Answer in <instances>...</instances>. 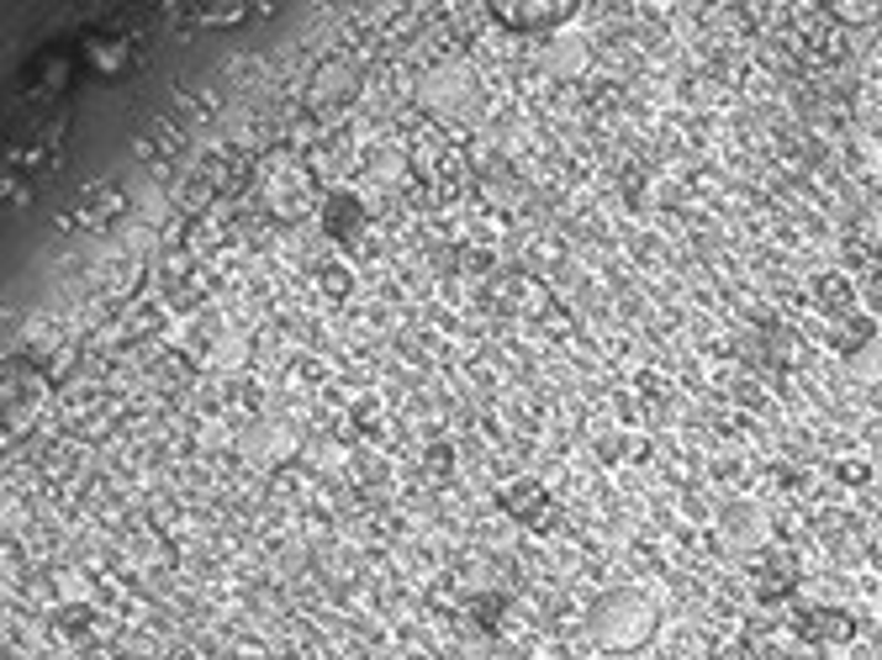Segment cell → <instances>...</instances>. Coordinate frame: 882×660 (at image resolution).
Wrapping results in <instances>:
<instances>
[{"label": "cell", "instance_id": "obj_1", "mask_svg": "<svg viewBox=\"0 0 882 660\" xmlns=\"http://www.w3.org/2000/svg\"><path fill=\"white\" fill-rule=\"evenodd\" d=\"M260 207H264V222H302V217L323 201H317V169L296 154V148H275V154H260Z\"/></svg>", "mask_w": 882, "mask_h": 660}, {"label": "cell", "instance_id": "obj_2", "mask_svg": "<svg viewBox=\"0 0 882 660\" xmlns=\"http://www.w3.org/2000/svg\"><path fill=\"white\" fill-rule=\"evenodd\" d=\"M497 507L513 523H524L528 534H539V539L560 528V507H555V496H549L545 481H534V475H513V481H502V486H497Z\"/></svg>", "mask_w": 882, "mask_h": 660}, {"label": "cell", "instance_id": "obj_3", "mask_svg": "<svg viewBox=\"0 0 882 660\" xmlns=\"http://www.w3.org/2000/svg\"><path fill=\"white\" fill-rule=\"evenodd\" d=\"M0 391H6V439H11V433H27V423L38 418V407L49 401V376L32 370L27 359H11Z\"/></svg>", "mask_w": 882, "mask_h": 660}, {"label": "cell", "instance_id": "obj_4", "mask_svg": "<svg viewBox=\"0 0 882 660\" xmlns=\"http://www.w3.org/2000/svg\"><path fill=\"white\" fill-rule=\"evenodd\" d=\"M91 70L74 48H43L38 59H32V74H27V91L38 95V101H70L74 85H80V74Z\"/></svg>", "mask_w": 882, "mask_h": 660}, {"label": "cell", "instance_id": "obj_5", "mask_svg": "<svg viewBox=\"0 0 882 660\" xmlns=\"http://www.w3.org/2000/svg\"><path fill=\"white\" fill-rule=\"evenodd\" d=\"M486 17H497L507 32L534 38V32H555L576 17V0H492Z\"/></svg>", "mask_w": 882, "mask_h": 660}, {"label": "cell", "instance_id": "obj_6", "mask_svg": "<svg viewBox=\"0 0 882 660\" xmlns=\"http://www.w3.org/2000/svg\"><path fill=\"white\" fill-rule=\"evenodd\" d=\"M798 582H804L798 555L783 549V544L762 549V555H756V566H750V591H756V603H762V608H783L787 597L798 591Z\"/></svg>", "mask_w": 882, "mask_h": 660}, {"label": "cell", "instance_id": "obj_7", "mask_svg": "<svg viewBox=\"0 0 882 660\" xmlns=\"http://www.w3.org/2000/svg\"><path fill=\"white\" fill-rule=\"evenodd\" d=\"M359 85H365V70H359L355 59H323L307 80L312 112H344L359 95Z\"/></svg>", "mask_w": 882, "mask_h": 660}, {"label": "cell", "instance_id": "obj_8", "mask_svg": "<svg viewBox=\"0 0 882 660\" xmlns=\"http://www.w3.org/2000/svg\"><path fill=\"white\" fill-rule=\"evenodd\" d=\"M317 228L334 238V243H355L365 228H370V207H365V196L349 186H338L323 196V212H317Z\"/></svg>", "mask_w": 882, "mask_h": 660}, {"label": "cell", "instance_id": "obj_9", "mask_svg": "<svg viewBox=\"0 0 882 660\" xmlns=\"http://www.w3.org/2000/svg\"><path fill=\"white\" fill-rule=\"evenodd\" d=\"M144 43V27H117V32H91L85 38V64L106 80H117V74L133 70V53Z\"/></svg>", "mask_w": 882, "mask_h": 660}, {"label": "cell", "instance_id": "obj_10", "mask_svg": "<svg viewBox=\"0 0 882 660\" xmlns=\"http://www.w3.org/2000/svg\"><path fill=\"white\" fill-rule=\"evenodd\" d=\"M159 285H165V302L180 312H196L207 296H212V281H207V270H196V254H180V260H169L159 270Z\"/></svg>", "mask_w": 882, "mask_h": 660}, {"label": "cell", "instance_id": "obj_11", "mask_svg": "<svg viewBox=\"0 0 882 660\" xmlns=\"http://www.w3.org/2000/svg\"><path fill=\"white\" fill-rule=\"evenodd\" d=\"M450 148H454V138H450V127L444 122H418L412 127V148H407V165H412V175L423 180V186H433V175H439V165L450 159Z\"/></svg>", "mask_w": 882, "mask_h": 660}, {"label": "cell", "instance_id": "obj_12", "mask_svg": "<svg viewBox=\"0 0 882 660\" xmlns=\"http://www.w3.org/2000/svg\"><path fill=\"white\" fill-rule=\"evenodd\" d=\"M122 212H127V196H122L117 180H91V186L80 190V201H74V222L80 228H112V222H122Z\"/></svg>", "mask_w": 882, "mask_h": 660}, {"label": "cell", "instance_id": "obj_13", "mask_svg": "<svg viewBox=\"0 0 882 660\" xmlns=\"http://www.w3.org/2000/svg\"><path fill=\"white\" fill-rule=\"evenodd\" d=\"M798 635L809 639V645H851L857 639V614L851 608H804L798 614Z\"/></svg>", "mask_w": 882, "mask_h": 660}, {"label": "cell", "instance_id": "obj_14", "mask_svg": "<svg viewBox=\"0 0 882 660\" xmlns=\"http://www.w3.org/2000/svg\"><path fill=\"white\" fill-rule=\"evenodd\" d=\"M872 338H878V317H867L861 307L825 323V344H830L840 359H857L861 349H872Z\"/></svg>", "mask_w": 882, "mask_h": 660}, {"label": "cell", "instance_id": "obj_15", "mask_svg": "<svg viewBox=\"0 0 882 660\" xmlns=\"http://www.w3.org/2000/svg\"><path fill=\"white\" fill-rule=\"evenodd\" d=\"M809 296H813V307L825 312V323H830V317H846V312H857V281H851L846 270H825V275H813Z\"/></svg>", "mask_w": 882, "mask_h": 660}, {"label": "cell", "instance_id": "obj_16", "mask_svg": "<svg viewBox=\"0 0 882 660\" xmlns=\"http://www.w3.org/2000/svg\"><path fill=\"white\" fill-rule=\"evenodd\" d=\"M762 354L777 365V370H798V365L809 359V344H804L792 328H783V323H766V328H762Z\"/></svg>", "mask_w": 882, "mask_h": 660}, {"label": "cell", "instance_id": "obj_17", "mask_svg": "<svg viewBox=\"0 0 882 660\" xmlns=\"http://www.w3.org/2000/svg\"><path fill=\"white\" fill-rule=\"evenodd\" d=\"M465 614H471V624H476L481 635H502V629H507V614H513V603H507L502 591H476Z\"/></svg>", "mask_w": 882, "mask_h": 660}, {"label": "cell", "instance_id": "obj_18", "mask_svg": "<svg viewBox=\"0 0 882 660\" xmlns=\"http://www.w3.org/2000/svg\"><path fill=\"white\" fill-rule=\"evenodd\" d=\"M165 307L159 302H127L122 307V338H154V333H165Z\"/></svg>", "mask_w": 882, "mask_h": 660}, {"label": "cell", "instance_id": "obj_19", "mask_svg": "<svg viewBox=\"0 0 882 660\" xmlns=\"http://www.w3.org/2000/svg\"><path fill=\"white\" fill-rule=\"evenodd\" d=\"M846 264L857 270L861 281H882V243L867 233H851L846 238Z\"/></svg>", "mask_w": 882, "mask_h": 660}, {"label": "cell", "instance_id": "obj_20", "mask_svg": "<svg viewBox=\"0 0 882 660\" xmlns=\"http://www.w3.org/2000/svg\"><path fill=\"white\" fill-rule=\"evenodd\" d=\"M53 629L64 639H91L96 635V608L91 603H59L53 608Z\"/></svg>", "mask_w": 882, "mask_h": 660}, {"label": "cell", "instance_id": "obj_21", "mask_svg": "<svg viewBox=\"0 0 882 660\" xmlns=\"http://www.w3.org/2000/svg\"><path fill=\"white\" fill-rule=\"evenodd\" d=\"M756 523H762V513L750 507V502H735L729 513H724V544H756Z\"/></svg>", "mask_w": 882, "mask_h": 660}, {"label": "cell", "instance_id": "obj_22", "mask_svg": "<svg viewBox=\"0 0 882 660\" xmlns=\"http://www.w3.org/2000/svg\"><path fill=\"white\" fill-rule=\"evenodd\" d=\"M492 270H497V254H492V249H476V243H460V249H454V275L492 281Z\"/></svg>", "mask_w": 882, "mask_h": 660}, {"label": "cell", "instance_id": "obj_23", "mask_svg": "<svg viewBox=\"0 0 882 660\" xmlns=\"http://www.w3.org/2000/svg\"><path fill=\"white\" fill-rule=\"evenodd\" d=\"M830 475L840 481V486H851V492H867V486L878 481V471H872V460H861V454H846V460H834Z\"/></svg>", "mask_w": 882, "mask_h": 660}, {"label": "cell", "instance_id": "obj_24", "mask_svg": "<svg viewBox=\"0 0 882 660\" xmlns=\"http://www.w3.org/2000/svg\"><path fill=\"white\" fill-rule=\"evenodd\" d=\"M317 291H323L328 302H349V296H355V270H349V264H323V270H317Z\"/></svg>", "mask_w": 882, "mask_h": 660}, {"label": "cell", "instance_id": "obj_25", "mask_svg": "<svg viewBox=\"0 0 882 660\" xmlns=\"http://www.w3.org/2000/svg\"><path fill=\"white\" fill-rule=\"evenodd\" d=\"M186 17H196L201 27H233L239 17H249L243 0H228V6H186Z\"/></svg>", "mask_w": 882, "mask_h": 660}, {"label": "cell", "instance_id": "obj_26", "mask_svg": "<svg viewBox=\"0 0 882 660\" xmlns=\"http://www.w3.org/2000/svg\"><path fill=\"white\" fill-rule=\"evenodd\" d=\"M423 465H429V475H439V481H450V475H454V444H429V454H423Z\"/></svg>", "mask_w": 882, "mask_h": 660}, {"label": "cell", "instance_id": "obj_27", "mask_svg": "<svg viewBox=\"0 0 882 660\" xmlns=\"http://www.w3.org/2000/svg\"><path fill=\"white\" fill-rule=\"evenodd\" d=\"M349 418H355L359 433H381V401H376V397L355 401V412H349Z\"/></svg>", "mask_w": 882, "mask_h": 660}, {"label": "cell", "instance_id": "obj_28", "mask_svg": "<svg viewBox=\"0 0 882 660\" xmlns=\"http://www.w3.org/2000/svg\"><path fill=\"white\" fill-rule=\"evenodd\" d=\"M6 201H11V207H27V201H32V180H27V175H17V169H6Z\"/></svg>", "mask_w": 882, "mask_h": 660}, {"label": "cell", "instance_id": "obj_29", "mask_svg": "<svg viewBox=\"0 0 882 660\" xmlns=\"http://www.w3.org/2000/svg\"><path fill=\"white\" fill-rule=\"evenodd\" d=\"M867 561H872V566H882V534H872V544H867Z\"/></svg>", "mask_w": 882, "mask_h": 660}]
</instances>
